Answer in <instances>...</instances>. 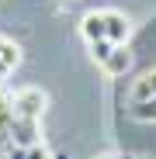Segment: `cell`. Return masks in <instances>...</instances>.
<instances>
[{
	"label": "cell",
	"instance_id": "obj_3",
	"mask_svg": "<svg viewBox=\"0 0 156 159\" xmlns=\"http://www.w3.org/2000/svg\"><path fill=\"white\" fill-rule=\"evenodd\" d=\"M104 24H108V42L128 45V38H132V21H128V14H121V11H104Z\"/></svg>",
	"mask_w": 156,
	"mask_h": 159
},
{
	"label": "cell",
	"instance_id": "obj_6",
	"mask_svg": "<svg viewBox=\"0 0 156 159\" xmlns=\"http://www.w3.org/2000/svg\"><path fill=\"white\" fill-rule=\"evenodd\" d=\"M17 66H21V48H17V42H11L7 35H0V83H4Z\"/></svg>",
	"mask_w": 156,
	"mask_h": 159
},
{
	"label": "cell",
	"instance_id": "obj_11",
	"mask_svg": "<svg viewBox=\"0 0 156 159\" xmlns=\"http://www.w3.org/2000/svg\"><path fill=\"white\" fill-rule=\"evenodd\" d=\"M97 159H121V156H97Z\"/></svg>",
	"mask_w": 156,
	"mask_h": 159
},
{
	"label": "cell",
	"instance_id": "obj_9",
	"mask_svg": "<svg viewBox=\"0 0 156 159\" xmlns=\"http://www.w3.org/2000/svg\"><path fill=\"white\" fill-rule=\"evenodd\" d=\"M115 48V42H108V38H101V42H90V56H94V62H101L108 52Z\"/></svg>",
	"mask_w": 156,
	"mask_h": 159
},
{
	"label": "cell",
	"instance_id": "obj_7",
	"mask_svg": "<svg viewBox=\"0 0 156 159\" xmlns=\"http://www.w3.org/2000/svg\"><path fill=\"white\" fill-rule=\"evenodd\" d=\"M11 121H14V111H11V97L0 90V131H7L11 128Z\"/></svg>",
	"mask_w": 156,
	"mask_h": 159
},
{
	"label": "cell",
	"instance_id": "obj_5",
	"mask_svg": "<svg viewBox=\"0 0 156 159\" xmlns=\"http://www.w3.org/2000/svg\"><path fill=\"white\" fill-rule=\"evenodd\" d=\"M80 35L83 42H101V38H108V24H104V11H87L80 17Z\"/></svg>",
	"mask_w": 156,
	"mask_h": 159
},
{
	"label": "cell",
	"instance_id": "obj_12",
	"mask_svg": "<svg viewBox=\"0 0 156 159\" xmlns=\"http://www.w3.org/2000/svg\"><path fill=\"white\" fill-rule=\"evenodd\" d=\"M125 159H149V156H125Z\"/></svg>",
	"mask_w": 156,
	"mask_h": 159
},
{
	"label": "cell",
	"instance_id": "obj_10",
	"mask_svg": "<svg viewBox=\"0 0 156 159\" xmlns=\"http://www.w3.org/2000/svg\"><path fill=\"white\" fill-rule=\"evenodd\" d=\"M24 159H52V156H49V149H45L42 142H35V145L24 149Z\"/></svg>",
	"mask_w": 156,
	"mask_h": 159
},
{
	"label": "cell",
	"instance_id": "obj_4",
	"mask_svg": "<svg viewBox=\"0 0 156 159\" xmlns=\"http://www.w3.org/2000/svg\"><path fill=\"white\" fill-rule=\"evenodd\" d=\"M156 100V69L139 73V80H132V90H128V104H149Z\"/></svg>",
	"mask_w": 156,
	"mask_h": 159
},
{
	"label": "cell",
	"instance_id": "obj_1",
	"mask_svg": "<svg viewBox=\"0 0 156 159\" xmlns=\"http://www.w3.org/2000/svg\"><path fill=\"white\" fill-rule=\"evenodd\" d=\"M45 107H49V97L42 87H21L11 93V111L14 118H24V121H42L45 118Z\"/></svg>",
	"mask_w": 156,
	"mask_h": 159
},
{
	"label": "cell",
	"instance_id": "obj_8",
	"mask_svg": "<svg viewBox=\"0 0 156 159\" xmlns=\"http://www.w3.org/2000/svg\"><path fill=\"white\" fill-rule=\"evenodd\" d=\"M132 118H135V121H156V100L135 104V107H132Z\"/></svg>",
	"mask_w": 156,
	"mask_h": 159
},
{
	"label": "cell",
	"instance_id": "obj_2",
	"mask_svg": "<svg viewBox=\"0 0 156 159\" xmlns=\"http://www.w3.org/2000/svg\"><path fill=\"white\" fill-rule=\"evenodd\" d=\"M97 66H101V73L108 80H118V76H125L128 69H132V52H128V45H115Z\"/></svg>",
	"mask_w": 156,
	"mask_h": 159
}]
</instances>
